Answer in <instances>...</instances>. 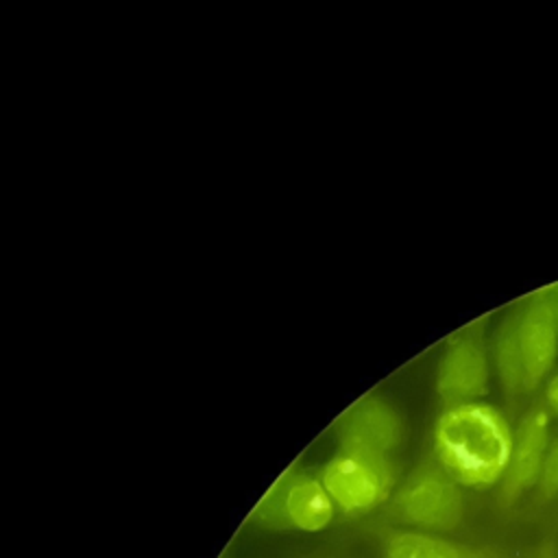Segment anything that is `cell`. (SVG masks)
Listing matches in <instances>:
<instances>
[{
    "label": "cell",
    "mask_w": 558,
    "mask_h": 558,
    "mask_svg": "<svg viewBox=\"0 0 558 558\" xmlns=\"http://www.w3.org/2000/svg\"><path fill=\"white\" fill-rule=\"evenodd\" d=\"M493 366L508 395L536 390L558 357V331L551 320L521 296L501 316L493 342Z\"/></svg>",
    "instance_id": "2"
},
{
    "label": "cell",
    "mask_w": 558,
    "mask_h": 558,
    "mask_svg": "<svg viewBox=\"0 0 558 558\" xmlns=\"http://www.w3.org/2000/svg\"><path fill=\"white\" fill-rule=\"evenodd\" d=\"M534 558H558V547L554 541H543L541 547L536 549Z\"/></svg>",
    "instance_id": "13"
},
{
    "label": "cell",
    "mask_w": 558,
    "mask_h": 558,
    "mask_svg": "<svg viewBox=\"0 0 558 558\" xmlns=\"http://www.w3.org/2000/svg\"><path fill=\"white\" fill-rule=\"evenodd\" d=\"M512 447V425L486 401L447 405L432 427L434 464L460 488L501 484Z\"/></svg>",
    "instance_id": "1"
},
{
    "label": "cell",
    "mask_w": 558,
    "mask_h": 558,
    "mask_svg": "<svg viewBox=\"0 0 558 558\" xmlns=\"http://www.w3.org/2000/svg\"><path fill=\"white\" fill-rule=\"evenodd\" d=\"M490 342L484 320H473L451 333L436 362V392L447 405L480 401L490 379Z\"/></svg>",
    "instance_id": "6"
},
{
    "label": "cell",
    "mask_w": 558,
    "mask_h": 558,
    "mask_svg": "<svg viewBox=\"0 0 558 558\" xmlns=\"http://www.w3.org/2000/svg\"><path fill=\"white\" fill-rule=\"evenodd\" d=\"M549 449V412L534 405L514 429V447L508 471L499 484L501 508H512L532 486H538Z\"/></svg>",
    "instance_id": "8"
},
{
    "label": "cell",
    "mask_w": 558,
    "mask_h": 558,
    "mask_svg": "<svg viewBox=\"0 0 558 558\" xmlns=\"http://www.w3.org/2000/svg\"><path fill=\"white\" fill-rule=\"evenodd\" d=\"M318 477L336 510L349 517H360L386 506L399 486L395 458L344 449L325 462Z\"/></svg>",
    "instance_id": "5"
},
{
    "label": "cell",
    "mask_w": 558,
    "mask_h": 558,
    "mask_svg": "<svg viewBox=\"0 0 558 558\" xmlns=\"http://www.w3.org/2000/svg\"><path fill=\"white\" fill-rule=\"evenodd\" d=\"M307 558H329V556H307Z\"/></svg>",
    "instance_id": "14"
},
{
    "label": "cell",
    "mask_w": 558,
    "mask_h": 558,
    "mask_svg": "<svg viewBox=\"0 0 558 558\" xmlns=\"http://www.w3.org/2000/svg\"><path fill=\"white\" fill-rule=\"evenodd\" d=\"M543 401H545V410L549 412V416H558V371L547 377Z\"/></svg>",
    "instance_id": "12"
},
{
    "label": "cell",
    "mask_w": 558,
    "mask_h": 558,
    "mask_svg": "<svg viewBox=\"0 0 558 558\" xmlns=\"http://www.w3.org/2000/svg\"><path fill=\"white\" fill-rule=\"evenodd\" d=\"M381 558H504L495 545H475L408 527H377Z\"/></svg>",
    "instance_id": "9"
},
{
    "label": "cell",
    "mask_w": 558,
    "mask_h": 558,
    "mask_svg": "<svg viewBox=\"0 0 558 558\" xmlns=\"http://www.w3.org/2000/svg\"><path fill=\"white\" fill-rule=\"evenodd\" d=\"M538 490L545 499L558 497V438L554 442H549L543 473L538 480Z\"/></svg>",
    "instance_id": "11"
},
{
    "label": "cell",
    "mask_w": 558,
    "mask_h": 558,
    "mask_svg": "<svg viewBox=\"0 0 558 558\" xmlns=\"http://www.w3.org/2000/svg\"><path fill=\"white\" fill-rule=\"evenodd\" d=\"M340 449L395 458L403 445V416L392 401L368 392L353 401L333 425Z\"/></svg>",
    "instance_id": "7"
},
{
    "label": "cell",
    "mask_w": 558,
    "mask_h": 558,
    "mask_svg": "<svg viewBox=\"0 0 558 558\" xmlns=\"http://www.w3.org/2000/svg\"><path fill=\"white\" fill-rule=\"evenodd\" d=\"M386 510L401 527L442 534L462 525L466 504L462 488L445 471L423 464L395 488Z\"/></svg>",
    "instance_id": "4"
},
{
    "label": "cell",
    "mask_w": 558,
    "mask_h": 558,
    "mask_svg": "<svg viewBox=\"0 0 558 558\" xmlns=\"http://www.w3.org/2000/svg\"><path fill=\"white\" fill-rule=\"evenodd\" d=\"M336 506L320 477L290 466L248 512V523L268 532H323L336 517Z\"/></svg>",
    "instance_id": "3"
},
{
    "label": "cell",
    "mask_w": 558,
    "mask_h": 558,
    "mask_svg": "<svg viewBox=\"0 0 558 558\" xmlns=\"http://www.w3.org/2000/svg\"><path fill=\"white\" fill-rule=\"evenodd\" d=\"M525 296L532 305H536L551 320V325L558 331V281L545 283Z\"/></svg>",
    "instance_id": "10"
},
{
    "label": "cell",
    "mask_w": 558,
    "mask_h": 558,
    "mask_svg": "<svg viewBox=\"0 0 558 558\" xmlns=\"http://www.w3.org/2000/svg\"><path fill=\"white\" fill-rule=\"evenodd\" d=\"M220 558H229V556H227V554H225V556H220Z\"/></svg>",
    "instance_id": "15"
}]
</instances>
